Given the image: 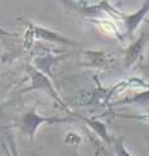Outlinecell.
Instances as JSON below:
<instances>
[{
  "instance_id": "3957f363",
  "label": "cell",
  "mask_w": 149,
  "mask_h": 156,
  "mask_svg": "<svg viewBox=\"0 0 149 156\" xmlns=\"http://www.w3.org/2000/svg\"><path fill=\"white\" fill-rule=\"evenodd\" d=\"M28 32H30L34 37L37 38H42V40L47 42H52V43H57V44H63V46H71V47H80V43L75 42L69 38L62 36L54 30H51L48 28H43L39 26H34L32 23H29V29Z\"/></svg>"
},
{
  "instance_id": "9c48e42d",
  "label": "cell",
  "mask_w": 149,
  "mask_h": 156,
  "mask_svg": "<svg viewBox=\"0 0 149 156\" xmlns=\"http://www.w3.org/2000/svg\"><path fill=\"white\" fill-rule=\"evenodd\" d=\"M119 117H124V118H134V119H142V121H147L149 119V117H143V115H121V114H116Z\"/></svg>"
},
{
  "instance_id": "7a4b0ae2",
  "label": "cell",
  "mask_w": 149,
  "mask_h": 156,
  "mask_svg": "<svg viewBox=\"0 0 149 156\" xmlns=\"http://www.w3.org/2000/svg\"><path fill=\"white\" fill-rule=\"evenodd\" d=\"M27 73L30 77V87H28L27 89H23L20 93H28L32 90H42L44 93H47L52 99H54L58 104H61L65 109H67L65 102L62 100V98L58 95L57 90L54 89L52 81L49 80L48 75H46L44 73H42L41 70H38L34 66H28L27 67Z\"/></svg>"
},
{
  "instance_id": "52a82bcc",
  "label": "cell",
  "mask_w": 149,
  "mask_h": 156,
  "mask_svg": "<svg viewBox=\"0 0 149 156\" xmlns=\"http://www.w3.org/2000/svg\"><path fill=\"white\" fill-rule=\"evenodd\" d=\"M59 60V57H52V56H43V57H37L34 60V67H37L38 70H41L42 73H44L48 76H53L52 75V70L51 67L54 66V64Z\"/></svg>"
},
{
  "instance_id": "8fae6325",
  "label": "cell",
  "mask_w": 149,
  "mask_h": 156,
  "mask_svg": "<svg viewBox=\"0 0 149 156\" xmlns=\"http://www.w3.org/2000/svg\"><path fill=\"white\" fill-rule=\"evenodd\" d=\"M0 34H2V36H6V37H15V34L6 32V30H5V29H3L2 27H0Z\"/></svg>"
},
{
  "instance_id": "8992f818",
  "label": "cell",
  "mask_w": 149,
  "mask_h": 156,
  "mask_svg": "<svg viewBox=\"0 0 149 156\" xmlns=\"http://www.w3.org/2000/svg\"><path fill=\"white\" fill-rule=\"evenodd\" d=\"M73 114V113H72ZM76 117H78L80 119H82L83 122H86L89 124V127L95 132V133H97V136L100 138H103L105 142L107 144H110L111 142V137L110 135H109V132H107V127H106V124L104 122H101L96 118H86V117L83 115H80V114H75Z\"/></svg>"
},
{
  "instance_id": "277c9868",
  "label": "cell",
  "mask_w": 149,
  "mask_h": 156,
  "mask_svg": "<svg viewBox=\"0 0 149 156\" xmlns=\"http://www.w3.org/2000/svg\"><path fill=\"white\" fill-rule=\"evenodd\" d=\"M148 13H149V0H144L142 6H140L137 12L131 13V14H124V13L119 12L117 17L123 20L125 28H127V33H128L129 38H133L139 24L143 22V19L147 17Z\"/></svg>"
},
{
  "instance_id": "ba28073f",
  "label": "cell",
  "mask_w": 149,
  "mask_h": 156,
  "mask_svg": "<svg viewBox=\"0 0 149 156\" xmlns=\"http://www.w3.org/2000/svg\"><path fill=\"white\" fill-rule=\"evenodd\" d=\"M140 104V105H148L149 104V89L143 91V93H139V94H135L130 98H125L123 100H119V102H115L114 107L117 105H124V104Z\"/></svg>"
},
{
  "instance_id": "5b68a950",
  "label": "cell",
  "mask_w": 149,
  "mask_h": 156,
  "mask_svg": "<svg viewBox=\"0 0 149 156\" xmlns=\"http://www.w3.org/2000/svg\"><path fill=\"white\" fill-rule=\"evenodd\" d=\"M147 43H148V34L145 33V30H143L140 33L138 40L130 44L127 52H125V67L129 69L137 62V60L139 58V56L143 53V51L147 47Z\"/></svg>"
},
{
  "instance_id": "30bf717a",
  "label": "cell",
  "mask_w": 149,
  "mask_h": 156,
  "mask_svg": "<svg viewBox=\"0 0 149 156\" xmlns=\"http://www.w3.org/2000/svg\"><path fill=\"white\" fill-rule=\"evenodd\" d=\"M62 3H63L66 6H68V8H75L76 9V2L75 0H61Z\"/></svg>"
},
{
  "instance_id": "6da1fadb",
  "label": "cell",
  "mask_w": 149,
  "mask_h": 156,
  "mask_svg": "<svg viewBox=\"0 0 149 156\" xmlns=\"http://www.w3.org/2000/svg\"><path fill=\"white\" fill-rule=\"evenodd\" d=\"M71 117H56V115H41L38 114L36 108H32L30 111L24 113L20 118V132L27 136L30 141L34 138L38 128L42 124H58L71 122Z\"/></svg>"
}]
</instances>
